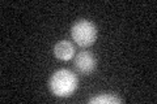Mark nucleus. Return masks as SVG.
I'll use <instances>...</instances> for the list:
<instances>
[{
	"mask_svg": "<svg viewBox=\"0 0 157 104\" xmlns=\"http://www.w3.org/2000/svg\"><path fill=\"white\" fill-rule=\"evenodd\" d=\"M48 86L54 95L59 98H67L76 91L78 81L75 73H72L68 69H60L51 76Z\"/></svg>",
	"mask_w": 157,
	"mask_h": 104,
	"instance_id": "1",
	"label": "nucleus"
},
{
	"mask_svg": "<svg viewBox=\"0 0 157 104\" xmlns=\"http://www.w3.org/2000/svg\"><path fill=\"white\" fill-rule=\"evenodd\" d=\"M71 37L80 47H90L97 39V27L89 20H78L71 29Z\"/></svg>",
	"mask_w": 157,
	"mask_h": 104,
	"instance_id": "2",
	"label": "nucleus"
},
{
	"mask_svg": "<svg viewBox=\"0 0 157 104\" xmlns=\"http://www.w3.org/2000/svg\"><path fill=\"white\" fill-rule=\"evenodd\" d=\"M75 68L81 74H90L96 69V59L88 51L78 52L75 57Z\"/></svg>",
	"mask_w": 157,
	"mask_h": 104,
	"instance_id": "3",
	"label": "nucleus"
},
{
	"mask_svg": "<svg viewBox=\"0 0 157 104\" xmlns=\"http://www.w3.org/2000/svg\"><path fill=\"white\" fill-rule=\"evenodd\" d=\"M54 55L60 60H71L75 56V47L68 41H60L54 47Z\"/></svg>",
	"mask_w": 157,
	"mask_h": 104,
	"instance_id": "4",
	"label": "nucleus"
},
{
	"mask_svg": "<svg viewBox=\"0 0 157 104\" xmlns=\"http://www.w3.org/2000/svg\"><path fill=\"white\" fill-rule=\"evenodd\" d=\"M89 103L90 104H119L122 103V99L114 95V94H102V95L92 98Z\"/></svg>",
	"mask_w": 157,
	"mask_h": 104,
	"instance_id": "5",
	"label": "nucleus"
}]
</instances>
